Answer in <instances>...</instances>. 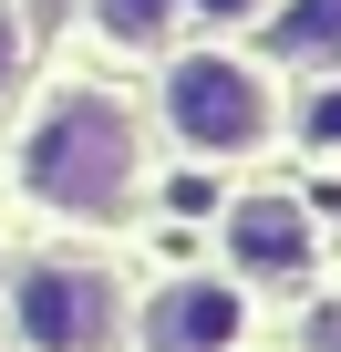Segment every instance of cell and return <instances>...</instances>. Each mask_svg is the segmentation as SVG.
I'll list each match as a JSON object with an SVG mask.
<instances>
[{
    "label": "cell",
    "instance_id": "obj_1",
    "mask_svg": "<svg viewBox=\"0 0 341 352\" xmlns=\"http://www.w3.org/2000/svg\"><path fill=\"white\" fill-rule=\"evenodd\" d=\"M21 197L62 218H114L134 197V114L104 83H62L21 135Z\"/></svg>",
    "mask_w": 341,
    "mask_h": 352
},
{
    "label": "cell",
    "instance_id": "obj_2",
    "mask_svg": "<svg viewBox=\"0 0 341 352\" xmlns=\"http://www.w3.org/2000/svg\"><path fill=\"white\" fill-rule=\"evenodd\" d=\"M155 104H165V135L197 145V155H259V145L279 135V94H269V73L238 63V52H187V63H165Z\"/></svg>",
    "mask_w": 341,
    "mask_h": 352
},
{
    "label": "cell",
    "instance_id": "obj_3",
    "mask_svg": "<svg viewBox=\"0 0 341 352\" xmlns=\"http://www.w3.org/2000/svg\"><path fill=\"white\" fill-rule=\"evenodd\" d=\"M104 280L93 270H62V259H42V270H21V342L32 352H93L104 342Z\"/></svg>",
    "mask_w": 341,
    "mask_h": 352
},
{
    "label": "cell",
    "instance_id": "obj_4",
    "mask_svg": "<svg viewBox=\"0 0 341 352\" xmlns=\"http://www.w3.org/2000/svg\"><path fill=\"white\" fill-rule=\"evenodd\" d=\"M248 331V300L228 280H176L145 300V352H228Z\"/></svg>",
    "mask_w": 341,
    "mask_h": 352
},
{
    "label": "cell",
    "instance_id": "obj_5",
    "mask_svg": "<svg viewBox=\"0 0 341 352\" xmlns=\"http://www.w3.org/2000/svg\"><path fill=\"white\" fill-rule=\"evenodd\" d=\"M228 249L248 259V270H310V249H320V228H310V208L300 197H238L228 208Z\"/></svg>",
    "mask_w": 341,
    "mask_h": 352
},
{
    "label": "cell",
    "instance_id": "obj_6",
    "mask_svg": "<svg viewBox=\"0 0 341 352\" xmlns=\"http://www.w3.org/2000/svg\"><path fill=\"white\" fill-rule=\"evenodd\" d=\"M269 42H279L290 63H341V0H279Z\"/></svg>",
    "mask_w": 341,
    "mask_h": 352
},
{
    "label": "cell",
    "instance_id": "obj_7",
    "mask_svg": "<svg viewBox=\"0 0 341 352\" xmlns=\"http://www.w3.org/2000/svg\"><path fill=\"white\" fill-rule=\"evenodd\" d=\"M83 11H93V32H104V42L145 52V42H165V21H176V0H83Z\"/></svg>",
    "mask_w": 341,
    "mask_h": 352
},
{
    "label": "cell",
    "instance_id": "obj_8",
    "mask_svg": "<svg viewBox=\"0 0 341 352\" xmlns=\"http://www.w3.org/2000/svg\"><path fill=\"white\" fill-rule=\"evenodd\" d=\"M21 63H32V21H21V0H0V94L21 83Z\"/></svg>",
    "mask_w": 341,
    "mask_h": 352
},
{
    "label": "cell",
    "instance_id": "obj_9",
    "mask_svg": "<svg viewBox=\"0 0 341 352\" xmlns=\"http://www.w3.org/2000/svg\"><path fill=\"white\" fill-rule=\"evenodd\" d=\"M300 135H341V94H320V104L300 114Z\"/></svg>",
    "mask_w": 341,
    "mask_h": 352
},
{
    "label": "cell",
    "instance_id": "obj_10",
    "mask_svg": "<svg viewBox=\"0 0 341 352\" xmlns=\"http://www.w3.org/2000/svg\"><path fill=\"white\" fill-rule=\"evenodd\" d=\"M207 21H248V11H269V0H197Z\"/></svg>",
    "mask_w": 341,
    "mask_h": 352
}]
</instances>
